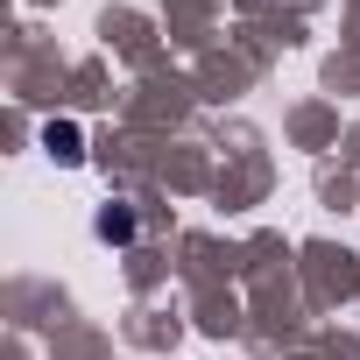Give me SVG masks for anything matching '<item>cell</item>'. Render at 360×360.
Segmentation results:
<instances>
[{"label": "cell", "instance_id": "1", "mask_svg": "<svg viewBox=\"0 0 360 360\" xmlns=\"http://www.w3.org/2000/svg\"><path fill=\"white\" fill-rule=\"evenodd\" d=\"M43 141H50V155H57V162H78V155H85V148H78V127H57V120H50V127H43Z\"/></svg>", "mask_w": 360, "mask_h": 360}, {"label": "cell", "instance_id": "2", "mask_svg": "<svg viewBox=\"0 0 360 360\" xmlns=\"http://www.w3.org/2000/svg\"><path fill=\"white\" fill-rule=\"evenodd\" d=\"M99 240H134V212L127 205H106L99 212Z\"/></svg>", "mask_w": 360, "mask_h": 360}]
</instances>
